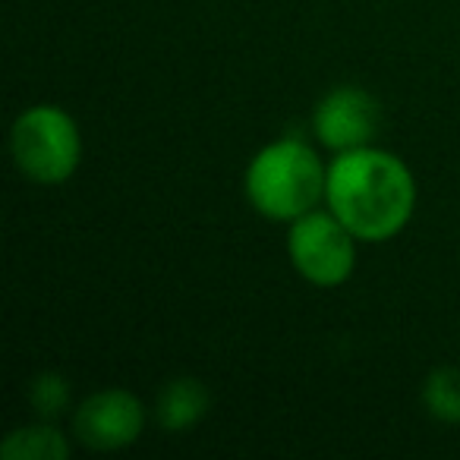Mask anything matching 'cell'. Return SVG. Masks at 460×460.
Wrapping results in <instances>:
<instances>
[{"label": "cell", "instance_id": "7a4b0ae2", "mask_svg": "<svg viewBox=\"0 0 460 460\" xmlns=\"http://www.w3.org/2000/svg\"><path fill=\"white\" fill-rule=\"evenodd\" d=\"M328 186L319 155L300 139H278L252 158L246 171V199L271 221H296L315 208Z\"/></svg>", "mask_w": 460, "mask_h": 460}, {"label": "cell", "instance_id": "6da1fadb", "mask_svg": "<svg viewBox=\"0 0 460 460\" xmlns=\"http://www.w3.org/2000/svg\"><path fill=\"white\" fill-rule=\"evenodd\" d=\"M325 199L353 237L382 243L407 227L416 205V183L401 158L366 146L334 158Z\"/></svg>", "mask_w": 460, "mask_h": 460}, {"label": "cell", "instance_id": "277c9868", "mask_svg": "<svg viewBox=\"0 0 460 460\" xmlns=\"http://www.w3.org/2000/svg\"><path fill=\"white\" fill-rule=\"evenodd\" d=\"M353 234L334 211H306L296 217L288 237L294 269L315 288H338L353 275L357 246Z\"/></svg>", "mask_w": 460, "mask_h": 460}, {"label": "cell", "instance_id": "52a82bcc", "mask_svg": "<svg viewBox=\"0 0 460 460\" xmlns=\"http://www.w3.org/2000/svg\"><path fill=\"white\" fill-rule=\"evenodd\" d=\"M211 407V394L199 378H171L161 388L158 403H155V416H158L161 429L167 432H183V429L196 426Z\"/></svg>", "mask_w": 460, "mask_h": 460}, {"label": "cell", "instance_id": "8992f818", "mask_svg": "<svg viewBox=\"0 0 460 460\" xmlns=\"http://www.w3.org/2000/svg\"><path fill=\"white\" fill-rule=\"evenodd\" d=\"M315 136L325 148L334 152H353V148H366L372 136L378 133L382 123V111L378 102L369 92L357 89V85H344L334 89L315 104Z\"/></svg>", "mask_w": 460, "mask_h": 460}, {"label": "cell", "instance_id": "5b68a950", "mask_svg": "<svg viewBox=\"0 0 460 460\" xmlns=\"http://www.w3.org/2000/svg\"><path fill=\"white\" fill-rule=\"evenodd\" d=\"M146 426V407L123 388H108L85 397L73 416V432L92 451H117L133 445Z\"/></svg>", "mask_w": 460, "mask_h": 460}, {"label": "cell", "instance_id": "30bf717a", "mask_svg": "<svg viewBox=\"0 0 460 460\" xmlns=\"http://www.w3.org/2000/svg\"><path fill=\"white\" fill-rule=\"evenodd\" d=\"M29 401H32L35 413L39 416H60L70 403V385H66L64 376L58 372H41L39 378L29 388Z\"/></svg>", "mask_w": 460, "mask_h": 460}, {"label": "cell", "instance_id": "9c48e42d", "mask_svg": "<svg viewBox=\"0 0 460 460\" xmlns=\"http://www.w3.org/2000/svg\"><path fill=\"white\" fill-rule=\"evenodd\" d=\"M422 403L441 422L460 426V369L441 366L422 385Z\"/></svg>", "mask_w": 460, "mask_h": 460}, {"label": "cell", "instance_id": "3957f363", "mask_svg": "<svg viewBox=\"0 0 460 460\" xmlns=\"http://www.w3.org/2000/svg\"><path fill=\"white\" fill-rule=\"evenodd\" d=\"M10 152L29 180L41 186H58L70 180L83 158L79 127L66 111L39 104L16 117L10 129Z\"/></svg>", "mask_w": 460, "mask_h": 460}, {"label": "cell", "instance_id": "ba28073f", "mask_svg": "<svg viewBox=\"0 0 460 460\" xmlns=\"http://www.w3.org/2000/svg\"><path fill=\"white\" fill-rule=\"evenodd\" d=\"M4 460H66L70 445L54 426H26L16 429L0 445Z\"/></svg>", "mask_w": 460, "mask_h": 460}]
</instances>
